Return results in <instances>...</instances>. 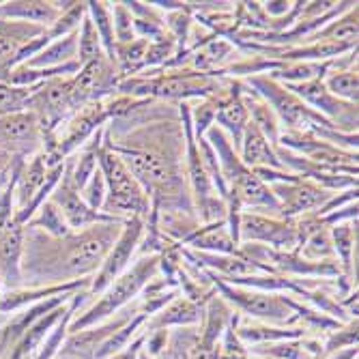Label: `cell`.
Listing matches in <instances>:
<instances>
[{
	"instance_id": "1",
	"label": "cell",
	"mask_w": 359,
	"mask_h": 359,
	"mask_svg": "<svg viewBox=\"0 0 359 359\" xmlns=\"http://www.w3.org/2000/svg\"><path fill=\"white\" fill-rule=\"evenodd\" d=\"M104 140L151 198L155 211H194L185 170V129L179 104L138 100L104 129Z\"/></svg>"
},
{
	"instance_id": "2",
	"label": "cell",
	"mask_w": 359,
	"mask_h": 359,
	"mask_svg": "<svg viewBox=\"0 0 359 359\" xmlns=\"http://www.w3.org/2000/svg\"><path fill=\"white\" fill-rule=\"evenodd\" d=\"M123 226L125 222H104L65 237H50L37 228L24 226L22 282L32 288L93 278L118 239Z\"/></svg>"
},
{
	"instance_id": "3",
	"label": "cell",
	"mask_w": 359,
	"mask_h": 359,
	"mask_svg": "<svg viewBox=\"0 0 359 359\" xmlns=\"http://www.w3.org/2000/svg\"><path fill=\"white\" fill-rule=\"evenodd\" d=\"M205 140L211 144L217 164L222 170V177L226 181V203H235L243 211H258V213H269V215H280V203L269 189L265 181H260V177L248 168L231 140L226 138V134L219 127H211L205 134Z\"/></svg>"
},
{
	"instance_id": "4",
	"label": "cell",
	"mask_w": 359,
	"mask_h": 359,
	"mask_svg": "<svg viewBox=\"0 0 359 359\" xmlns=\"http://www.w3.org/2000/svg\"><path fill=\"white\" fill-rule=\"evenodd\" d=\"M159 271V252L155 254H142L136 263L129 267L125 273H121L104 292L100 295L88 310H84L78 318H72L69 330L72 334L84 332L88 327H95L110 316H114L118 310H123L129 302H134L144 286L157 276Z\"/></svg>"
},
{
	"instance_id": "5",
	"label": "cell",
	"mask_w": 359,
	"mask_h": 359,
	"mask_svg": "<svg viewBox=\"0 0 359 359\" xmlns=\"http://www.w3.org/2000/svg\"><path fill=\"white\" fill-rule=\"evenodd\" d=\"M97 166L106 179V203L102 211L123 222H127L129 217L149 219L153 211L151 198L134 179V175L127 170L118 153L112 151L106 140L97 153Z\"/></svg>"
},
{
	"instance_id": "6",
	"label": "cell",
	"mask_w": 359,
	"mask_h": 359,
	"mask_svg": "<svg viewBox=\"0 0 359 359\" xmlns=\"http://www.w3.org/2000/svg\"><path fill=\"white\" fill-rule=\"evenodd\" d=\"M205 278L213 280L215 290H219V295L226 304L235 306L239 312L260 318V320H269L276 325L290 323L295 312H292L288 297L282 292H267V290H258V288H245V286H233L224 280H219L215 273L205 269Z\"/></svg>"
},
{
	"instance_id": "7",
	"label": "cell",
	"mask_w": 359,
	"mask_h": 359,
	"mask_svg": "<svg viewBox=\"0 0 359 359\" xmlns=\"http://www.w3.org/2000/svg\"><path fill=\"white\" fill-rule=\"evenodd\" d=\"M237 235L239 243H258L278 252H295L299 243L295 219L258 211H241Z\"/></svg>"
},
{
	"instance_id": "8",
	"label": "cell",
	"mask_w": 359,
	"mask_h": 359,
	"mask_svg": "<svg viewBox=\"0 0 359 359\" xmlns=\"http://www.w3.org/2000/svg\"><path fill=\"white\" fill-rule=\"evenodd\" d=\"M147 233V219L144 217H129L123 226V231L110 252L106 254L102 267L95 271L90 284H88V295L100 297L102 292L121 276L129 269L134 254L138 252L142 237Z\"/></svg>"
},
{
	"instance_id": "9",
	"label": "cell",
	"mask_w": 359,
	"mask_h": 359,
	"mask_svg": "<svg viewBox=\"0 0 359 359\" xmlns=\"http://www.w3.org/2000/svg\"><path fill=\"white\" fill-rule=\"evenodd\" d=\"M278 144L312 161V164H318L340 175L357 177V153L340 149L323 138H316L310 132H282Z\"/></svg>"
},
{
	"instance_id": "10",
	"label": "cell",
	"mask_w": 359,
	"mask_h": 359,
	"mask_svg": "<svg viewBox=\"0 0 359 359\" xmlns=\"http://www.w3.org/2000/svg\"><path fill=\"white\" fill-rule=\"evenodd\" d=\"M292 95H297L299 100L310 106L316 114L323 118H327L336 129L344 134H357V104H346L340 102L338 97H334L327 86H325L323 78L302 82V84H284Z\"/></svg>"
},
{
	"instance_id": "11",
	"label": "cell",
	"mask_w": 359,
	"mask_h": 359,
	"mask_svg": "<svg viewBox=\"0 0 359 359\" xmlns=\"http://www.w3.org/2000/svg\"><path fill=\"white\" fill-rule=\"evenodd\" d=\"M46 129L30 110L0 116V151L15 159H30L43 151Z\"/></svg>"
},
{
	"instance_id": "12",
	"label": "cell",
	"mask_w": 359,
	"mask_h": 359,
	"mask_svg": "<svg viewBox=\"0 0 359 359\" xmlns=\"http://www.w3.org/2000/svg\"><path fill=\"white\" fill-rule=\"evenodd\" d=\"M269 189L280 203V217L297 219L302 215L318 213L336 191L325 189L314 181L297 177L295 181H276L269 183Z\"/></svg>"
},
{
	"instance_id": "13",
	"label": "cell",
	"mask_w": 359,
	"mask_h": 359,
	"mask_svg": "<svg viewBox=\"0 0 359 359\" xmlns=\"http://www.w3.org/2000/svg\"><path fill=\"white\" fill-rule=\"evenodd\" d=\"M28 110L37 114L46 134L56 132L72 114H76L72 104V78H52L39 84L32 90Z\"/></svg>"
},
{
	"instance_id": "14",
	"label": "cell",
	"mask_w": 359,
	"mask_h": 359,
	"mask_svg": "<svg viewBox=\"0 0 359 359\" xmlns=\"http://www.w3.org/2000/svg\"><path fill=\"white\" fill-rule=\"evenodd\" d=\"M50 201L62 213L65 222L69 224L72 231H84V228H88V226L104 224V222H123V219H116V217H112V215H108L104 211H95L84 203L80 189L76 187V183L72 179L67 161H65V172H62L58 185L54 187Z\"/></svg>"
},
{
	"instance_id": "15",
	"label": "cell",
	"mask_w": 359,
	"mask_h": 359,
	"mask_svg": "<svg viewBox=\"0 0 359 359\" xmlns=\"http://www.w3.org/2000/svg\"><path fill=\"white\" fill-rule=\"evenodd\" d=\"M43 32L46 28L37 24L0 20V82H7L9 74L18 67V54L22 48Z\"/></svg>"
},
{
	"instance_id": "16",
	"label": "cell",
	"mask_w": 359,
	"mask_h": 359,
	"mask_svg": "<svg viewBox=\"0 0 359 359\" xmlns=\"http://www.w3.org/2000/svg\"><path fill=\"white\" fill-rule=\"evenodd\" d=\"M243 93V82L235 80L231 90L226 95H222L217 102V114H215V127H219L222 132L226 134V138L231 140V144L235 147V151L239 153L241 147V138H243V129L250 123L248 110L243 106L241 100Z\"/></svg>"
},
{
	"instance_id": "17",
	"label": "cell",
	"mask_w": 359,
	"mask_h": 359,
	"mask_svg": "<svg viewBox=\"0 0 359 359\" xmlns=\"http://www.w3.org/2000/svg\"><path fill=\"white\" fill-rule=\"evenodd\" d=\"M22 248H24V226L9 219L0 226V282L3 286L22 288Z\"/></svg>"
},
{
	"instance_id": "18",
	"label": "cell",
	"mask_w": 359,
	"mask_h": 359,
	"mask_svg": "<svg viewBox=\"0 0 359 359\" xmlns=\"http://www.w3.org/2000/svg\"><path fill=\"white\" fill-rule=\"evenodd\" d=\"M239 157L241 161L252 168V170H284V166L280 164L276 147L258 132V127L250 121L243 129V138H241V147H239ZM288 172V170H286Z\"/></svg>"
},
{
	"instance_id": "19",
	"label": "cell",
	"mask_w": 359,
	"mask_h": 359,
	"mask_svg": "<svg viewBox=\"0 0 359 359\" xmlns=\"http://www.w3.org/2000/svg\"><path fill=\"white\" fill-rule=\"evenodd\" d=\"M205 306L207 302H196V299H187V297H177L172 299L168 306L161 308L157 314H153L144 330L147 332H155V330H166V327H187V325H198L205 318Z\"/></svg>"
},
{
	"instance_id": "20",
	"label": "cell",
	"mask_w": 359,
	"mask_h": 359,
	"mask_svg": "<svg viewBox=\"0 0 359 359\" xmlns=\"http://www.w3.org/2000/svg\"><path fill=\"white\" fill-rule=\"evenodd\" d=\"M346 58H336L332 69L325 74L323 82L327 90L338 97L340 102L346 104H357L359 100V74H357V48L348 54Z\"/></svg>"
},
{
	"instance_id": "21",
	"label": "cell",
	"mask_w": 359,
	"mask_h": 359,
	"mask_svg": "<svg viewBox=\"0 0 359 359\" xmlns=\"http://www.w3.org/2000/svg\"><path fill=\"white\" fill-rule=\"evenodd\" d=\"M60 9L52 0H7L0 3V20L5 22H28L37 26H52L60 18Z\"/></svg>"
},
{
	"instance_id": "22",
	"label": "cell",
	"mask_w": 359,
	"mask_h": 359,
	"mask_svg": "<svg viewBox=\"0 0 359 359\" xmlns=\"http://www.w3.org/2000/svg\"><path fill=\"white\" fill-rule=\"evenodd\" d=\"M183 245H187V250L207 254H241V243L235 241L231 231H228V219L203 224Z\"/></svg>"
},
{
	"instance_id": "23",
	"label": "cell",
	"mask_w": 359,
	"mask_h": 359,
	"mask_svg": "<svg viewBox=\"0 0 359 359\" xmlns=\"http://www.w3.org/2000/svg\"><path fill=\"white\" fill-rule=\"evenodd\" d=\"M46 177H48V161H46L43 151L24 161L20 168V175L15 179V191H13L15 194V213L32 203V198H35L41 185L46 183Z\"/></svg>"
},
{
	"instance_id": "24",
	"label": "cell",
	"mask_w": 359,
	"mask_h": 359,
	"mask_svg": "<svg viewBox=\"0 0 359 359\" xmlns=\"http://www.w3.org/2000/svg\"><path fill=\"white\" fill-rule=\"evenodd\" d=\"M241 100H243V106H245V110H248L250 121L258 127V132L263 134L273 147H278V140H280V134H282V127H280V121H278L276 112L269 108V104H267L258 93H254L250 86H245V84H243Z\"/></svg>"
},
{
	"instance_id": "25",
	"label": "cell",
	"mask_w": 359,
	"mask_h": 359,
	"mask_svg": "<svg viewBox=\"0 0 359 359\" xmlns=\"http://www.w3.org/2000/svg\"><path fill=\"white\" fill-rule=\"evenodd\" d=\"M357 37H359V7L355 5L348 11H344L342 15L327 22L318 32H314V35L308 39V43L330 41V43L357 48Z\"/></svg>"
},
{
	"instance_id": "26",
	"label": "cell",
	"mask_w": 359,
	"mask_h": 359,
	"mask_svg": "<svg viewBox=\"0 0 359 359\" xmlns=\"http://www.w3.org/2000/svg\"><path fill=\"white\" fill-rule=\"evenodd\" d=\"M72 62H78V30L50 41L35 58L26 60L24 65L35 69H56Z\"/></svg>"
},
{
	"instance_id": "27",
	"label": "cell",
	"mask_w": 359,
	"mask_h": 359,
	"mask_svg": "<svg viewBox=\"0 0 359 359\" xmlns=\"http://www.w3.org/2000/svg\"><path fill=\"white\" fill-rule=\"evenodd\" d=\"M330 233H332V243H334V252H336L340 271L346 282H353V276H355L353 256L357 250V219L334 224V226H330Z\"/></svg>"
},
{
	"instance_id": "28",
	"label": "cell",
	"mask_w": 359,
	"mask_h": 359,
	"mask_svg": "<svg viewBox=\"0 0 359 359\" xmlns=\"http://www.w3.org/2000/svg\"><path fill=\"white\" fill-rule=\"evenodd\" d=\"M129 7L134 15V32L138 39L144 41H155L159 37L168 35V28H166V20L164 13L159 9H155L151 3H138V0H129L125 3Z\"/></svg>"
},
{
	"instance_id": "29",
	"label": "cell",
	"mask_w": 359,
	"mask_h": 359,
	"mask_svg": "<svg viewBox=\"0 0 359 359\" xmlns=\"http://www.w3.org/2000/svg\"><path fill=\"white\" fill-rule=\"evenodd\" d=\"M86 13L95 24L97 35H100L104 54L108 56V60H114V52H116V39H114V26H112V13H110V3H104V0H88L86 3Z\"/></svg>"
},
{
	"instance_id": "30",
	"label": "cell",
	"mask_w": 359,
	"mask_h": 359,
	"mask_svg": "<svg viewBox=\"0 0 359 359\" xmlns=\"http://www.w3.org/2000/svg\"><path fill=\"white\" fill-rule=\"evenodd\" d=\"M26 226L28 228H37V231H43L50 237H65V235L74 233L72 228H69V224L65 222L62 213L56 209V205L52 201H46L39 207V211L30 217V222Z\"/></svg>"
},
{
	"instance_id": "31",
	"label": "cell",
	"mask_w": 359,
	"mask_h": 359,
	"mask_svg": "<svg viewBox=\"0 0 359 359\" xmlns=\"http://www.w3.org/2000/svg\"><path fill=\"white\" fill-rule=\"evenodd\" d=\"M100 56H104V48H102L100 35H97V30H95L93 20L86 13L78 28V65L82 67V65L100 58Z\"/></svg>"
},
{
	"instance_id": "32",
	"label": "cell",
	"mask_w": 359,
	"mask_h": 359,
	"mask_svg": "<svg viewBox=\"0 0 359 359\" xmlns=\"http://www.w3.org/2000/svg\"><path fill=\"white\" fill-rule=\"evenodd\" d=\"M35 88H22V86L0 82V116H9V114L28 110L30 97Z\"/></svg>"
},
{
	"instance_id": "33",
	"label": "cell",
	"mask_w": 359,
	"mask_h": 359,
	"mask_svg": "<svg viewBox=\"0 0 359 359\" xmlns=\"http://www.w3.org/2000/svg\"><path fill=\"white\" fill-rule=\"evenodd\" d=\"M215 114H217V102L213 97H209V100H198L196 106L189 104V121H191V129L196 138H203L215 125Z\"/></svg>"
},
{
	"instance_id": "34",
	"label": "cell",
	"mask_w": 359,
	"mask_h": 359,
	"mask_svg": "<svg viewBox=\"0 0 359 359\" xmlns=\"http://www.w3.org/2000/svg\"><path fill=\"white\" fill-rule=\"evenodd\" d=\"M110 13H112L116 46L138 39L136 32H134V15H132V11H129V7L125 3H110Z\"/></svg>"
},
{
	"instance_id": "35",
	"label": "cell",
	"mask_w": 359,
	"mask_h": 359,
	"mask_svg": "<svg viewBox=\"0 0 359 359\" xmlns=\"http://www.w3.org/2000/svg\"><path fill=\"white\" fill-rule=\"evenodd\" d=\"M256 353L273 359H312V348H308L304 342H290V340L269 342L265 344V348L256 346Z\"/></svg>"
},
{
	"instance_id": "36",
	"label": "cell",
	"mask_w": 359,
	"mask_h": 359,
	"mask_svg": "<svg viewBox=\"0 0 359 359\" xmlns=\"http://www.w3.org/2000/svg\"><path fill=\"white\" fill-rule=\"evenodd\" d=\"M80 194H82L84 203H86L90 209L102 211V207H104V203H106V179H104V175H102L100 168H97V170L93 172V177L86 181V185L80 189Z\"/></svg>"
},
{
	"instance_id": "37",
	"label": "cell",
	"mask_w": 359,
	"mask_h": 359,
	"mask_svg": "<svg viewBox=\"0 0 359 359\" xmlns=\"http://www.w3.org/2000/svg\"><path fill=\"white\" fill-rule=\"evenodd\" d=\"M24 161H26V159H15V157H11L9 153L0 151V191H3V189L11 183L13 175L20 170V166L24 164Z\"/></svg>"
},
{
	"instance_id": "38",
	"label": "cell",
	"mask_w": 359,
	"mask_h": 359,
	"mask_svg": "<svg viewBox=\"0 0 359 359\" xmlns=\"http://www.w3.org/2000/svg\"><path fill=\"white\" fill-rule=\"evenodd\" d=\"M260 7H263L269 20H284L295 9V3H288V0H267V3H260Z\"/></svg>"
},
{
	"instance_id": "39",
	"label": "cell",
	"mask_w": 359,
	"mask_h": 359,
	"mask_svg": "<svg viewBox=\"0 0 359 359\" xmlns=\"http://www.w3.org/2000/svg\"><path fill=\"white\" fill-rule=\"evenodd\" d=\"M144 342H147V330H142L140 336H138L132 344L125 346L121 353H116V355H112V357H108V359H138V355H140Z\"/></svg>"
},
{
	"instance_id": "40",
	"label": "cell",
	"mask_w": 359,
	"mask_h": 359,
	"mask_svg": "<svg viewBox=\"0 0 359 359\" xmlns=\"http://www.w3.org/2000/svg\"><path fill=\"white\" fill-rule=\"evenodd\" d=\"M138 359H153L151 355H147L144 351H140V355H138Z\"/></svg>"
}]
</instances>
